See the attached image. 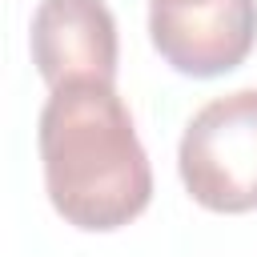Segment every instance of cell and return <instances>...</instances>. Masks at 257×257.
Returning <instances> with one entry per match:
<instances>
[{"label": "cell", "instance_id": "6da1fadb", "mask_svg": "<svg viewBox=\"0 0 257 257\" xmlns=\"http://www.w3.org/2000/svg\"><path fill=\"white\" fill-rule=\"evenodd\" d=\"M36 145L48 201L68 225L112 233L149 209V153L112 84L76 80L52 88L40 108Z\"/></svg>", "mask_w": 257, "mask_h": 257}, {"label": "cell", "instance_id": "7a4b0ae2", "mask_svg": "<svg viewBox=\"0 0 257 257\" xmlns=\"http://www.w3.org/2000/svg\"><path fill=\"white\" fill-rule=\"evenodd\" d=\"M177 169L201 209H257V88H237L197 108L185 124Z\"/></svg>", "mask_w": 257, "mask_h": 257}, {"label": "cell", "instance_id": "3957f363", "mask_svg": "<svg viewBox=\"0 0 257 257\" xmlns=\"http://www.w3.org/2000/svg\"><path fill=\"white\" fill-rule=\"evenodd\" d=\"M149 36L161 60L185 76L233 72L257 40V0H213L189 8L149 4Z\"/></svg>", "mask_w": 257, "mask_h": 257}, {"label": "cell", "instance_id": "277c9868", "mask_svg": "<svg viewBox=\"0 0 257 257\" xmlns=\"http://www.w3.org/2000/svg\"><path fill=\"white\" fill-rule=\"evenodd\" d=\"M28 48L48 88L116 80V20L104 0H40Z\"/></svg>", "mask_w": 257, "mask_h": 257}, {"label": "cell", "instance_id": "5b68a950", "mask_svg": "<svg viewBox=\"0 0 257 257\" xmlns=\"http://www.w3.org/2000/svg\"><path fill=\"white\" fill-rule=\"evenodd\" d=\"M157 8H189V4H213V0H149Z\"/></svg>", "mask_w": 257, "mask_h": 257}]
</instances>
